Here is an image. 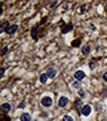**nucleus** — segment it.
<instances>
[{
  "mask_svg": "<svg viewBox=\"0 0 107 121\" xmlns=\"http://www.w3.org/2000/svg\"><path fill=\"white\" fill-rule=\"evenodd\" d=\"M78 95H79V96H81V97H83V96H85V93H83V92H82V91H81V90H79V91H78Z\"/></svg>",
  "mask_w": 107,
  "mask_h": 121,
  "instance_id": "obj_14",
  "label": "nucleus"
},
{
  "mask_svg": "<svg viewBox=\"0 0 107 121\" xmlns=\"http://www.w3.org/2000/svg\"><path fill=\"white\" fill-rule=\"evenodd\" d=\"M20 120H21V121H30V115H29V113H26V112L21 113Z\"/></svg>",
  "mask_w": 107,
  "mask_h": 121,
  "instance_id": "obj_7",
  "label": "nucleus"
},
{
  "mask_svg": "<svg viewBox=\"0 0 107 121\" xmlns=\"http://www.w3.org/2000/svg\"><path fill=\"white\" fill-rule=\"evenodd\" d=\"M85 76H86V74H85V72H83V71H77V72L74 73V77L77 78V79H79V81L85 78Z\"/></svg>",
  "mask_w": 107,
  "mask_h": 121,
  "instance_id": "obj_4",
  "label": "nucleus"
},
{
  "mask_svg": "<svg viewBox=\"0 0 107 121\" xmlns=\"http://www.w3.org/2000/svg\"><path fill=\"white\" fill-rule=\"evenodd\" d=\"M76 105H77V107H78V108H81V107H82V101H79V100H78L77 102H76ZM82 108H83V107H82Z\"/></svg>",
  "mask_w": 107,
  "mask_h": 121,
  "instance_id": "obj_13",
  "label": "nucleus"
},
{
  "mask_svg": "<svg viewBox=\"0 0 107 121\" xmlns=\"http://www.w3.org/2000/svg\"><path fill=\"white\" fill-rule=\"evenodd\" d=\"M47 79H48V74H42L40 76V82L42 83H47Z\"/></svg>",
  "mask_w": 107,
  "mask_h": 121,
  "instance_id": "obj_9",
  "label": "nucleus"
},
{
  "mask_svg": "<svg viewBox=\"0 0 107 121\" xmlns=\"http://www.w3.org/2000/svg\"><path fill=\"white\" fill-rule=\"evenodd\" d=\"M52 104H53V101H52L51 97H43V98H42V105L45 106V107L52 106Z\"/></svg>",
  "mask_w": 107,
  "mask_h": 121,
  "instance_id": "obj_1",
  "label": "nucleus"
},
{
  "mask_svg": "<svg viewBox=\"0 0 107 121\" xmlns=\"http://www.w3.org/2000/svg\"><path fill=\"white\" fill-rule=\"evenodd\" d=\"M103 79L107 82V72H105V73H103Z\"/></svg>",
  "mask_w": 107,
  "mask_h": 121,
  "instance_id": "obj_15",
  "label": "nucleus"
},
{
  "mask_svg": "<svg viewBox=\"0 0 107 121\" xmlns=\"http://www.w3.org/2000/svg\"><path fill=\"white\" fill-rule=\"evenodd\" d=\"M69 30H72V25H68V26H66V28L63 29V33L66 34V33H68Z\"/></svg>",
  "mask_w": 107,
  "mask_h": 121,
  "instance_id": "obj_10",
  "label": "nucleus"
},
{
  "mask_svg": "<svg viewBox=\"0 0 107 121\" xmlns=\"http://www.w3.org/2000/svg\"><path fill=\"white\" fill-rule=\"evenodd\" d=\"M63 121H73V119H72L71 116H68V115H67V116H64V117H63Z\"/></svg>",
  "mask_w": 107,
  "mask_h": 121,
  "instance_id": "obj_11",
  "label": "nucleus"
},
{
  "mask_svg": "<svg viewBox=\"0 0 107 121\" xmlns=\"http://www.w3.org/2000/svg\"><path fill=\"white\" fill-rule=\"evenodd\" d=\"M17 29H18V25H11V26H9V28L6 29V33L8 34H14Z\"/></svg>",
  "mask_w": 107,
  "mask_h": 121,
  "instance_id": "obj_5",
  "label": "nucleus"
},
{
  "mask_svg": "<svg viewBox=\"0 0 107 121\" xmlns=\"http://www.w3.org/2000/svg\"><path fill=\"white\" fill-rule=\"evenodd\" d=\"M91 111H92V108H91V106H83V108H82V113L85 116H88Z\"/></svg>",
  "mask_w": 107,
  "mask_h": 121,
  "instance_id": "obj_3",
  "label": "nucleus"
},
{
  "mask_svg": "<svg viewBox=\"0 0 107 121\" xmlns=\"http://www.w3.org/2000/svg\"><path fill=\"white\" fill-rule=\"evenodd\" d=\"M1 111H3L4 113L9 112V111H10V105H9V104H3V105H1Z\"/></svg>",
  "mask_w": 107,
  "mask_h": 121,
  "instance_id": "obj_6",
  "label": "nucleus"
},
{
  "mask_svg": "<svg viewBox=\"0 0 107 121\" xmlns=\"http://www.w3.org/2000/svg\"><path fill=\"white\" fill-rule=\"evenodd\" d=\"M67 104H68V98L64 97V96H62V97L58 100V106H59V107H64Z\"/></svg>",
  "mask_w": 107,
  "mask_h": 121,
  "instance_id": "obj_2",
  "label": "nucleus"
},
{
  "mask_svg": "<svg viewBox=\"0 0 107 121\" xmlns=\"http://www.w3.org/2000/svg\"><path fill=\"white\" fill-rule=\"evenodd\" d=\"M48 77H51V78H53V77H56V74H57V72H56V69H53V68H49L48 69Z\"/></svg>",
  "mask_w": 107,
  "mask_h": 121,
  "instance_id": "obj_8",
  "label": "nucleus"
},
{
  "mask_svg": "<svg viewBox=\"0 0 107 121\" xmlns=\"http://www.w3.org/2000/svg\"><path fill=\"white\" fill-rule=\"evenodd\" d=\"M82 52H83V54H88V47H83Z\"/></svg>",
  "mask_w": 107,
  "mask_h": 121,
  "instance_id": "obj_12",
  "label": "nucleus"
}]
</instances>
